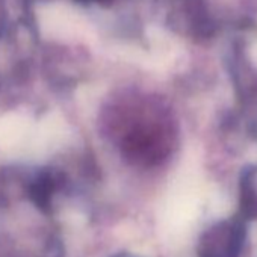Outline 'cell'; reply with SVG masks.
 I'll list each match as a JSON object with an SVG mask.
<instances>
[{"label": "cell", "instance_id": "1", "mask_svg": "<svg viewBox=\"0 0 257 257\" xmlns=\"http://www.w3.org/2000/svg\"><path fill=\"white\" fill-rule=\"evenodd\" d=\"M246 228L242 218L212 225L198 243L200 257H239L245 243Z\"/></svg>", "mask_w": 257, "mask_h": 257}]
</instances>
